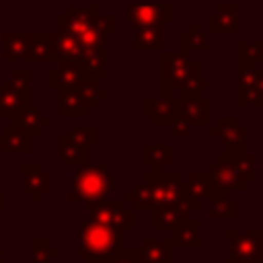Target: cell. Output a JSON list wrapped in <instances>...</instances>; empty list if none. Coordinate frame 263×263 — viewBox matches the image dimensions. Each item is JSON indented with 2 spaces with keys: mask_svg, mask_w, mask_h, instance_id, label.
<instances>
[{
  "mask_svg": "<svg viewBox=\"0 0 263 263\" xmlns=\"http://www.w3.org/2000/svg\"><path fill=\"white\" fill-rule=\"evenodd\" d=\"M125 249V230L82 220L78 224V255L86 263H111Z\"/></svg>",
  "mask_w": 263,
  "mask_h": 263,
  "instance_id": "1",
  "label": "cell"
},
{
  "mask_svg": "<svg viewBox=\"0 0 263 263\" xmlns=\"http://www.w3.org/2000/svg\"><path fill=\"white\" fill-rule=\"evenodd\" d=\"M117 189L113 173L101 162H86L68 179V199L70 201H99L107 199L109 193Z\"/></svg>",
  "mask_w": 263,
  "mask_h": 263,
  "instance_id": "2",
  "label": "cell"
},
{
  "mask_svg": "<svg viewBox=\"0 0 263 263\" xmlns=\"http://www.w3.org/2000/svg\"><path fill=\"white\" fill-rule=\"evenodd\" d=\"M142 181L148 185L154 208L160 205H175L187 197L185 179L181 173H164V171H150L142 175Z\"/></svg>",
  "mask_w": 263,
  "mask_h": 263,
  "instance_id": "3",
  "label": "cell"
},
{
  "mask_svg": "<svg viewBox=\"0 0 263 263\" xmlns=\"http://www.w3.org/2000/svg\"><path fill=\"white\" fill-rule=\"evenodd\" d=\"M86 220L99 222L105 226H113V228H121L127 232L136 226V212L129 210L123 199H115V201L99 199V201L88 203V218Z\"/></svg>",
  "mask_w": 263,
  "mask_h": 263,
  "instance_id": "4",
  "label": "cell"
},
{
  "mask_svg": "<svg viewBox=\"0 0 263 263\" xmlns=\"http://www.w3.org/2000/svg\"><path fill=\"white\" fill-rule=\"evenodd\" d=\"M162 97H171L175 90L181 88V82L191 66V53L177 49L166 51L162 49Z\"/></svg>",
  "mask_w": 263,
  "mask_h": 263,
  "instance_id": "5",
  "label": "cell"
},
{
  "mask_svg": "<svg viewBox=\"0 0 263 263\" xmlns=\"http://www.w3.org/2000/svg\"><path fill=\"white\" fill-rule=\"evenodd\" d=\"M201 210V201L185 197L175 205H160L152 210V228L154 230H175L177 226H181L185 220L191 218L193 212Z\"/></svg>",
  "mask_w": 263,
  "mask_h": 263,
  "instance_id": "6",
  "label": "cell"
},
{
  "mask_svg": "<svg viewBox=\"0 0 263 263\" xmlns=\"http://www.w3.org/2000/svg\"><path fill=\"white\" fill-rule=\"evenodd\" d=\"M208 177L214 189L224 191V193H245L249 189V183L245 181V177L228 162V158L224 154L218 156L216 162H212L208 166Z\"/></svg>",
  "mask_w": 263,
  "mask_h": 263,
  "instance_id": "7",
  "label": "cell"
},
{
  "mask_svg": "<svg viewBox=\"0 0 263 263\" xmlns=\"http://www.w3.org/2000/svg\"><path fill=\"white\" fill-rule=\"evenodd\" d=\"M142 115L148 117L154 127H168L181 115V97H146L142 101Z\"/></svg>",
  "mask_w": 263,
  "mask_h": 263,
  "instance_id": "8",
  "label": "cell"
},
{
  "mask_svg": "<svg viewBox=\"0 0 263 263\" xmlns=\"http://www.w3.org/2000/svg\"><path fill=\"white\" fill-rule=\"evenodd\" d=\"M125 21L129 27H148V25H168L173 23L171 4H129L125 10Z\"/></svg>",
  "mask_w": 263,
  "mask_h": 263,
  "instance_id": "9",
  "label": "cell"
},
{
  "mask_svg": "<svg viewBox=\"0 0 263 263\" xmlns=\"http://www.w3.org/2000/svg\"><path fill=\"white\" fill-rule=\"evenodd\" d=\"M208 129V136L218 140L224 148H234V146H245V140H247V125H242L236 117L232 115H220L218 121L212 125L205 127Z\"/></svg>",
  "mask_w": 263,
  "mask_h": 263,
  "instance_id": "10",
  "label": "cell"
},
{
  "mask_svg": "<svg viewBox=\"0 0 263 263\" xmlns=\"http://www.w3.org/2000/svg\"><path fill=\"white\" fill-rule=\"evenodd\" d=\"M226 236L230 242V255L234 257H259L261 255L263 228H249V230L228 228Z\"/></svg>",
  "mask_w": 263,
  "mask_h": 263,
  "instance_id": "11",
  "label": "cell"
},
{
  "mask_svg": "<svg viewBox=\"0 0 263 263\" xmlns=\"http://www.w3.org/2000/svg\"><path fill=\"white\" fill-rule=\"evenodd\" d=\"M35 31L29 33H10L2 35V60L4 62H31L33 60Z\"/></svg>",
  "mask_w": 263,
  "mask_h": 263,
  "instance_id": "12",
  "label": "cell"
},
{
  "mask_svg": "<svg viewBox=\"0 0 263 263\" xmlns=\"http://www.w3.org/2000/svg\"><path fill=\"white\" fill-rule=\"evenodd\" d=\"M0 148L6 156H12V154H33V138L18 125V123H10V125H4L0 129Z\"/></svg>",
  "mask_w": 263,
  "mask_h": 263,
  "instance_id": "13",
  "label": "cell"
},
{
  "mask_svg": "<svg viewBox=\"0 0 263 263\" xmlns=\"http://www.w3.org/2000/svg\"><path fill=\"white\" fill-rule=\"evenodd\" d=\"M21 173L25 177V181H23L25 191L31 195L33 201H39L41 195L51 189V175L45 173L37 162H25L21 166Z\"/></svg>",
  "mask_w": 263,
  "mask_h": 263,
  "instance_id": "14",
  "label": "cell"
},
{
  "mask_svg": "<svg viewBox=\"0 0 263 263\" xmlns=\"http://www.w3.org/2000/svg\"><path fill=\"white\" fill-rule=\"evenodd\" d=\"M181 117L191 127H208L210 125V99L205 95L181 99Z\"/></svg>",
  "mask_w": 263,
  "mask_h": 263,
  "instance_id": "15",
  "label": "cell"
},
{
  "mask_svg": "<svg viewBox=\"0 0 263 263\" xmlns=\"http://www.w3.org/2000/svg\"><path fill=\"white\" fill-rule=\"evenodd\" d=\"M80 78H84V74H82V68L78 62L58 60V66L49 72V88L51 90L70 88V86H76V82Z\"/></svg>",
  "mask_w": 263,
  "mask_h": 263,
  "instance_id": "16",
  "label": "cell"
},
{
  "mask_svg": "<svg viewBox=\"0 0 263 263\" xmlns=\"http://www.w3.org/2000/svg\"><path fill=\"white\" fill-rule=\"evenodd\" d=\"M222 154H224V156L228 158V162L245 177V181H247L249 185L257 181V156L251 154V152L247 150V146L226 148Z\"/></svg>",
  "mask_w": 263,
  "mask_h": 263,
  "instance_id": "17",
  "label": "cell"
},
{
  "mask_svg": "<svg viewBox=\"0 0 263 263\" xmlns=\"http://www.w3.org/2000/svg\"><path fill=\"white\" fill-rule=\"evenodd\" d=\"M236 29H238V6L236 4H220L216 12L208 14L210 33H236Z\"/></svg>",
  "mask_w": 263,
  "mask_h": 263,
  "instance_id": "18",
  "label": "cell"
},
{
  "mask_svg": "<svg viewBox=\"0 0 263 263\" xmlns=\"http://www.w3.org/2000/svg\"><path fill=\"white\" fill-rule=\"evenodd\" d=\"M88 111L90 109L84 105L76 86L58 90V113H60V117H86Z\"/></svg>",
  "mask_w": 263,
  "mask_h": 263,
  "instance_id": "19",
  "label": "cell"
},
{
  "mask_svg": "<svg viewBox=\"0 0 263 263\" xmlns=\"http://www.w3.org/2000/svg\"><path fill=\"white\" fill-rule=\"evenodd\" d=\"M210 88V78L201 76V62L191 58V66L189 72L185 74L183 82H181V99H191L197 95H205V90Z\"/></svg>",
  "mask_w": 263,
  "mask_h": 263,
  "instance_id": "20",
  "label": "cell"
},
{
  "mask_svg": "<svg viewBox=\"0 0 263 263\" xmlns=\"http://www.w3.org/2000/svg\"><path fill=\"white\" fill-rule=\"evenodd\" d=\"M12 121L14 123H18L31 138H37V136H41V132L45 129V127H49L51 125V117H47V115H43L41 111H37L33 105L31 107H25V109H21L14 117H12Z\"/></svg>",
  "mask_w": 263,
  "mask_h": 263,
  "instance_id": "21",
  "label": "cell"
},
{
  "mask_svg": "<svg viewBox=\"0 0 263 263\" xmlns=\"http://www.w3.org/2000/svg\"><path fill=\"white\" fill-rule=\"evenodd\" d=\"M199 228H201V222L197 218L185 220L181 226H177L173 230V236H171L173 247L175 249H199L201 247Z\"/></svg>",
  "mask_w": 263,
  "mask_h": 263,
  "instance_id": "22",
  "label": "cell"
},
{
  "mask_svg": "<svg viewBox=\"0 0 263 263\" xmlns=\"http://www.w3.org/2000/svg\"><path fill=\"white\" fill-rule=\"evenodd\" d=\"M134 51H162L164 41H162V27L160 25H148V27H138L134 29Z\"/></svg>",
  "mask_w": 263,
  "mask_h": 263,
  "instance_id": "23",
  "label": "cell"
},
{
  "mask_svg": "<svg viewBox=\"0 0 263 263\" xmlns=\"http://www.w3.org/2000/svg\"><path fill=\"white\" fill-rule=\"evenodd\" d=\"M105 60H107V51H105V47L88 49V51L84 53V58L80 60V68H82L84 78H90V80L103 82V80L107 78Z\"/></svg>",
  "mask_w": 263,
  "mask_h": 263,
  "instance_id": "24",
  "label": "cell"
},
{
  "mask_svg": "<svg viewBox=\"0 0 263 263\" xmlns=\"http://www.w3.org/2000/svg\"><path fill=\"white\" fill-rule=\"evenodd\" d=\"M58 152H60V160L64 164L84 166L88 162V148L76 144L68 134H60L58 136Z\"/></svg>",
  "mask_w": 263,
  "mask_h": 263,
  "instance_id": "25",
  "label": "cell"
},
{
  "mask_svg": "<svg viewBox=\"0 0 263 263\" xmlns=\"http://www.w3.org/2000/svg\"><path fill=\"white\" fill-rule=\"evenodd\" d=\"M173 242L171 238L166 240H152L146 238L140 247L142 261L144 263H173Z\"/></svg>",
  "mask_w": 263,
  "mask_h": 263,
  "instance_id": "26",
  "label": "cell"
},
{
  "mask_svg": "<svg viewBox=\"0 0 263 263\" xmlns=\"http://www.w3.org/2000/svg\"><path fill=\"white\" fill-rule=\"evenodd\" d=\"M181 49L191 53V49H197L201 53L210 51V41H208V33L201 27V23H191L187 31L181 33Z\"/></svg>",
  "mask_w": 263,
  "mask_h": 263,
  "instance_id": "27",
  "label": "cell"
},
{
  "mask_svg": "<svg viewBox=\"0 0 263 263\" xmlns=\"http://www.w3.org/2000/svg\"><path fill=\"white\" fill-rule=\"evenodd\" d=\"M142 162L150 164L152 171H162L164 164L173 162V146L171 144H144Z\"/></svg>",
  "mask_w": 263,
  "mask_h": 263,
  "instance_id": "28",
  "label": "cell"
},
{
  "mask_svg": "<svg viewBox=\"0 0 263 263\" xmlns=\"http://www.w3.org/2000/svg\"><path fill=\"white\" fill-rule=\"evenodd\" d=\"M31 62H58V49H55V37L49 31L37 33L35 31V43H33V60Z\"/></svg>",
  "mask_w": 263,
  "mask_h": 263,
  "instance_id": "29",
  "label": "cell"
},
{
  "mask_svg": "<svg viewBox=\"0 0 263 263\" xmlns=\"http://www.w3.org/2000/svg\"><path fill=\"white\" fill-rule=\"evenodd\" d=\"M123 201L129 203L134 208V212H152L154 210V201L150 195V189L144 181H140L136 187H132L129 191H125Z\"/></svg>",
  "mask_w": 263,
  "mask_h": 263,
  "instance_id": "30",
  "label": "cell"
},
{
  "mask_svg": "<svg viewBox=\"0 0 263 263\" xmlns=\"http://www.w3.org/2000/svg\"><path fill=\"white\" fill-rule=\"evenodd\" d=\"M185 189H187V197L197 199V201H205L212 195V183L208 173H191L189 179L185 181Z\"/></svg>",
  "mask_w": 263,
  "mask_h": 263,
  "instance_id": "31",
  "label": "cell"
},
{
  "mask_svg": "<svg viewBox=\"0 0 263 263\" xmlns=\"http://www.w3.org/2000/svg\"><path fill=\"white\" fill-rule=\"evenodd\" d=\"M76 90L80 92V97L88 109H97L101 99H105V95H107V90L101 86V82L90 80V78H80L76 82Z\"/></svg>",
  "mask_w": 263,
  "mask_h": 263,
  "instance_id": "32",
  "label": "cell"
},
{
  "mask_svg": "<svg viewBox=\"0 0 263 263\" xmlns=\"http://www.w3.org/2000/svg\"><path fill=\"white\" fill-rule=\"evenodd\" d=\"M58 257H60V249L53 247L49 238L31 240V263H51Z\"/></svg>",
  "mask_w": 263,
  "mask_h": 263,
  "instance_id": "33",
  "label": "cell"
},
{
  "mask_svg": "<svg viewBox=\"0 0 263 263\" xmlns=\"http://www.w3.org/2000/svg\"><path fill=\"white\" fill-rule=\"evenodd\" d=\"M68 136L84 148H95L99 144V127L97 125H74L68 129Z\"/></svg>",
  "mask_w": 263,
  "mask_h": 263,
  "instance_id": "34",
  "label": "cell"
},
{
  "mask_svg": "<svg viewBox=\"0 0 263 263\" xmlns=\"http://www.w3.org/2000/svg\"><path fill=\"white\" fill-rule=\"evenodd\" d=\"M210 210H208V218L210 220H236L238 216V203L234 199H218V201H210Z\"/></svg>",
  "mask_w": 263,
  "mask_h": 263,
  "instance_id": "35",
  "label": "cell"
},
{
  "mask_svg": "<svg viewBox=\"0 0 263 263\" xmlns=\"http://www.w3.org/2000/svg\"><path fill=\"white\" fill-rule=\"evenodd\" d=\"M236 107L238 109H247V107L263 109V99L255 90L253 82L251 84H236Z\"/></svg>",
  "mask_w": 263,
  "mask_h": 263,
  "instance_id": "36",
  "label": "cell"
},
{
  "mask_svg": "<svg viewBox=\"0 0 263 263\" xmlns=\"http://www.w3.org/2000/svg\"><path fill=\"white\" fill-rule=\"evenodd\" d=\"M21 109H25L21 99L8 86L0 84V117H10L12 119Z\"/></svg>",
  "mask_w": 263,
  "mask_h": 263,
  "instance_id": "37",
  "label": "cell"
},
{
  "mask_svg": "<svg viewBox=\"0 0 263 263\" xmlns=\"http://www.w3.org/2000/svg\"><path fill=\"white\" fill-rule=\"evenodd\" d=\"M261 55H263L261 41H238L236 43V60L253 62V64L261 66Z\"/></svg>",
  "mask_w": 263,
  "mask_h": 263,
  "instance_id": "38",
  "label": "cell"
},
{
  "mask_svg": "<svg viewBox=\"0 0 263 263\" xmlns=\"http://www.w3.org/2000/svg\"><path fill=\"white\" fill-rule=\"evenodd\" d=\"M92 29L107 37L109 33H115V29H117V16L113 12H107V14H101L99 12L95 16V21H92Z\"/></svg>",
  "mask_w": 263,
  "mask_h": 263,
  "instance_id": "39",
  "label": "cell"
},
{
  "mask_svg": "<svg viewBox=\"0 0 263 263\" xmlns=\"http://www.w3.org/2000/svg\"><path fill=\"white\" fill-rule=\"evenodd\" d=\"M111 263H144L142 261V253L140 249H132V247H125Z\"/></svg>",
  "mask_w": 263,
  "mask_h": 263,
  "instance_id": "40",
  "label": "cell"
},
{
  "mask_svg": "<svg viewBox=\"0 0 263 263\" xmlns=\"http://www.w3.org/2000/svg\"><path fill=\"white\" fill-rule=\"evenodd\" d=\"M168 129H171V136H191V129H193V127L179 115V117L168 125Z\"/></svg>",
  "mask_w": 263,
  "mask_h": 263,
  "instance_id": "41",
  "label": "cell"
},
{
  "mask_svg": "<svg viewBox=\"0 0 263 263\" xmlns=\"http://www.w3.org/2000/svg\"><path fill=\"white\" fill-rule=\"evenodd\" d=\"M226 263H263V259H261V255L259 257H234V255H230L226 259Z\"/></svg>",
  "mask_w": 263,
  "mask_h": 263,
  "instance_id": "42",
  "label": "cell"
},
{
  "mask_svg": "<svg viewBox=\"0 0 263 263\" xmlns=\"http://www.w3.org/2000/svg\"><path fill=\"white\" fill-rule=\"evenodd\" d=\"M253 86H255V90H257V92L261 95V99H263V68L257 70L255 80H253Z\"/></svg>",
  "mask_w": 263,
  "mask_h": 263,
  "instance_id": "43",
  "label": "cell"
},
{
  "mask_svg": "<svg viewBox=\"0 0 263 263\" xmlns=\"http://www.w3.org/2000/svg\"><path fill=\"white\" fill-rule=\"evenodd\" d=\"M2 210H4V193L0 191V212H2Z\"/></svg>",
  "mask_w": 263,
  "mask_h": 263,
  "instance_id": "44",
  "label": "cell"
},
{
  "mask_svg": "<svg viewBox=\"0 0 263 263\" xmlns=\"http://www.w3.org/2000/svg\"><path fill=\"white\" fill-rule=\"evenodd\" d=\"M0 263H4V249L0 247Z\"/></svg>",
  "mask_w": 263,
  "mask_h": 263,
  "instance_id": "45",
  "label": "cell"
},
{
  "mask_svg": "<svg viewBox=\"0 0 263 263\" xmlns=\"http://www.w3.org/2000/svg\"><path fill=\"white\" fill-rule=\"evenodd\" d=\"M261 43H263V41H261ZM261 66H263V55H261Z\"/></svg>",
  "mask_w": 263,
  "mask_h": 263,
  "instance_id": "46",
  "label": "cell"
},
{
  "mask_svg": "<svg viewBox=\"0 0 263 263\" xmlns=\"http://www.w3.org/2000/svg\"><path fill=\"white\" fill-rule=\"evenodd\" d=\"M261 259H263V247H261Z\"/></svg>",
  "mask_w": 263,
  "mask_h": 263,
  "instance_id": "47",
  "label": "cell"
}]
</instances>
